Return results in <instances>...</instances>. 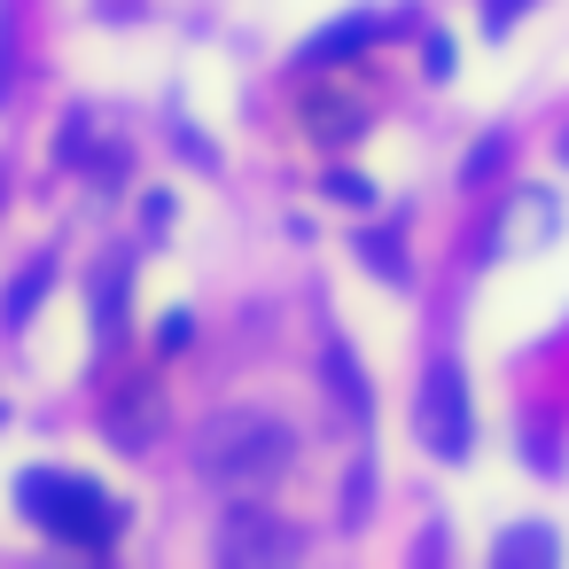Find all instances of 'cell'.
I'll return each instance as SVG.
<instances>
[{"label":"cell","mask_w":569,"mask_h":569,"mask_svg":"<svg viewBox=\"0 0 569 569\" xmlns=\"http://www.w3.org/2000/svg\"><path fill=\"white\" fill-rule=\"evenodd\" d=\"M522 452H530L538 468H561V445H553V413H530V421H522Z\"/></svg>","instance_id":"e0dca14e"},{"label":"cell","mask_w":569,"mask_h":569,"mask_svg":"<svg viewBox=\"0 0 569 569\" xmlns=\"http://www.w3.org/2000/svg\"><path fill=\"white\" fill-rule=\"evenodd\" d=\"M17 507L56 538V546H79V553H110V538L126 530V507L94 483V476H56V468H24L17 476Z\"/></svg>","instance_id":"7a4b0ae2"},{"label":"cell","mask_w":569,"mask_h":569,"mask_svg":"<svg viewBox=\"0 0 569 569\" xmlns=\"http://www.w3.org/2000/svg\"><path fill=\"white\" fill-rule=\"evenodd\" d=\"M561 164H569V133H561Z\"/></svg>","instance_id":"603a6c76"},{"label":"cell","mask_w":569,"mask_h":569,"mask_svg":"<svg viewBox=\"0 0 569 569\" xmlns=\"http://www.w3.org/2000/svg\"><path fill=\"white\" fill-rule=\"evenodd\" d=\"M522 9H530V0H483V32L499 40V32H507V24H515Z\"/></svg>","instance_id":"d6986e66"},{"label":"cell","mask_w":569,"mask_h":569,"mask_svg":"<svg viewBox=\"0 0 569 569\" xmlns=\"http://www.w3.org/2000/svg\"><path fill=\"white\" fill-rule=\"evenodd\" d=\"M188 460H196L203 483L242 491V483H273V476L297 460V437H289V421H273V413H211V421L188 437Z\"/></svg>","instance_id":"6da1fadb"},{"label":"cell","mask_w":569,"mask_h":569,"mask_svg":"<svg viewBox=\"0 0 569 569\" xmlns=\"http://www.w3.org/2000/svg\"><path fill=\"white\" fill-rule=\"evenodd\" d=\"M320 382H328V398H336L343 421H375V382L359 375V359H351L343 336H328V351H320Z\"/></svg>","instance_id":"8992f818"},{"label":"cell","mask_w":569,"mask_h":569,"mask_svg":"<svg viewBox=\"0 0 569 569\" xmlns=\"http://www.w3.org/2000/svg\"><path fill=\"white\" fill-rule=\"evenodd\" d=\"M367 499H375V460H359V468L343 476V530L367 522Z\"/></svg>","instance_id":"2e32d148"},{"label":"cell","mask_w":569,"mask_h":569,"mask_svg":"<svg viewBox=\"0 0 569 569\" xmlns=\"http://www.w3.org/2000/svg\"><path fill=\"white\" fill-rule=\"evenodd\" d=\"M491 234H499L491 250H538L546 234H561V211H553V196H546V188H522V196L507 203V219H499Z\"/></svg>","instance_id":"ba28073f"},{"label":"cell","mask_w":569,"mask_h":569,"mask_svg":"<svg viewBox=\"0 0 569 569\" xmlns=\"http://www.w3.org/2000/svg\"><path fill=\"white\" fill-rule=\"evenodd\" d=\"M413 429H421V445H429L437 460H460V452H468L476 421H468V375H460V359H437V367L421 375Z\"/></svg>","instance_id":"3957f363"},{"label":"cell","mask_w":569,"mask_h":569,"mask_svg":"<svg viewBox=\"0 0 569 569\" xmlns=\"http://www.w3.org/2000/svg\"><path fill=\"white\" fill-rule=\"evenodd\" d=\"M118 320H126V258H102L94 266V336L110 343Z\"/></svg>","instance_id":"7c38bea8"},{"label":"cell","mask_w":569,"mask_h":569,"mask_svg":"<svg viewBox=\"0 0 569 569\" xmlns=\"http://www.w3.org/2000/svg\"><path fill=\"white\" fill-rule=\"evenodd\" d=\"M491 561H499V569H546V561H561V538H553L546 522H515V530H499Z\"/></svg>","instance_id":"30bf717a"},{"label":"cell","mask_w":569,"mask_h":569,"mask_svg":"<svg viewBox=\"0 0 569 569\" xmlns=\"http://www.w3.org/2000/svg\"><path fill=\"white\" fill-rule=\"evenodd\" d=\"M172 141H180V157H196V164H211V141H203V133H188V126H180Z\"/></svg>","instance_id":"7402d4cb"},{"label":"cell","mask_w":569,"mask_h":569,"mask_svg":"<svg viewBox=\"0 0 569 569\" xmlns=\"http://www.w3.org/2000/svg\"><path fill=\"white\" fill-rule=\"evenodd\" d=\"M452 63H460V56H452V40H445V32H429V40H421V71H429V79H452Z\"/></svg>","instance_id":"ac0fdd59"},{"label":"cell","mask_w":569,"mask_h":569,"mask_svg":"<svg viewBox=\"0 0 569 569\" xmlns=\"http://www.w3.org/2000/svg\"><path fill=\"white\" fill-rule=\"evenodd\" d=\"M320 196H328V203H343V211H375V180H359V172H328V180H320Z\"/></svg>","instance_id":"9a60e30c"},{"label":"cell","mask_w":569,"mask_h":569,"mask_svg":"<svg viewBox=\"0 0 569 569\" xmlns=\"http://www.w3.org/2000/svg\"><path fill=\"white\" fill-rule=\"evenodd\" d=\"M367 126H375V110L351 102V94H312V102H305V133H312L320 149H351Z\"/></svg>","instance_id":"9c48e42d"},{"label":"cell","mask_w":569,"mask_h":569,"mask_svg":"<svg viewBox=\"0 0 569 569\" xmlns=\"http://www.w3.org/2000/svg\"><path fill=\"white\" fill-rule=\"evenodd\" d=\"M164 421H172V406H164V390H157L149 375L110 398V445H118V452H157V445H164Z\"/></svg>","instance_id":"5b68a950"},{"label":"cell","mask_w":569,"mask_h":569,"mask_svg":"<svg viewBox=\"0 0 569 569\" xmlns=\"http://www.w3.org/2000/svg\"><path fill=\"white\" fill-rule=\"evenodd\" d=\"M188 336H196V320H188V312H172V320H164V328H157V351H180V343H188Z\"/></svg>","instance_id":"44dd1931"},{"label":"cell","mask_w":569,"mask_h":569,"mask_svg":"<svg viewBox=\"0 0 569 569\" xmlns=\"http://www.w3.org/2000/svg\"><path fill=\"white\" fill-rule=\"evenodd\" d=\"M359 266H367V273H382L390 289H406V281H413V266H406L398 234H382V227H367V234H359Z\"/></svg>","instance_id":"4fadbf2b"},{"label":"cell","mask_w":569,"mask_h":569,"mask_svg":"<svg viewBox=\"0 0 569 569\" xmlns=\"http://www.w3.org/2000/svg\"><path fill=\"white\" fill-rule=\"evenodd\" d=\"M9 79H17V24L0 17V94H9Z\"/></svg>","instance_id":"ffe728a7"},{"label":"cell","mask_w":569,"mask_h":569,"mask_svg":"<svg viewBox=\"0 0 569 569\" xmlns=\"http://www.w3.org/2000/svg\"><path fill=\"white\" fill-rule=\"evenodd\" d=\"M390 24H398V17H367V9H359V17H343V24H320V32H312L297 56H305L312 71H328V63H351V56H359L367 40H382Z\"/></svg>","instance_id":"52a82bcc"},{"label":"cell","mask_w":569,"mask_h":569,"mask_svg":"<svg viewBox=\"0 0 569 569\" xmlns=\"http://www.w3.org/2000/svg\"><path fill=\"white\" fill-rule=\"evenodd\" d=\"M48 281H56V266H48V258H32V266H24V273L9 281V297H0V328H24V320L40 312Z\"/></svg>","instance_id":"8fae6325"},{"label":"cell","mask_w":569,"mask_h":569,"mask_svg":"<svg viewBox=\"0 0 569 569\" xmlns=\"http://www.w3.org/2000/svg\"><path fill=\"white\" fill-rule=\"evenodd\" d=\"M297 546H305V530L266 507H227V522H219V561H297Z\"/></svg>","instance_id":"277c9868"},{"label":"cell","mask_w":569,"mask_h":569,"mask_svg":"<svg viewBox=\"0 0 569 569\" xmlns=\"http://www.w3.org/2000/svg\"><path fill=\"white\" fill-rule=\"evenodd\" d=\"M499 164H507V133H483V141L468 149V164H460V180H468V188H483V180H491Z\"/></svg>","instance_id":"5bb4252c"}]
</instances>
